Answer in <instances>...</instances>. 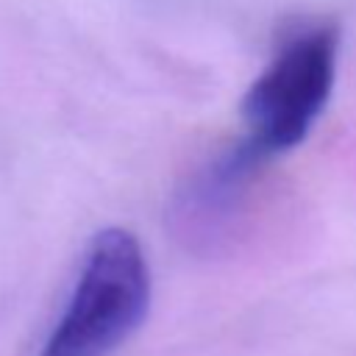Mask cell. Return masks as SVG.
<instances>
[{"mask_svg": "<svg viewBox=\"0 0 356 356\" xmlns=\"http://www.w3.org/2000/svg\"><path fill=\"white\" fill-rule=\"evenodd\" d=\"M337 58L339 31L328 22L284 36L242 97V136L181 189L197 220L214 228L239 225L264 167L298 147L323 117L337 81Z\"/></svg>", "mask_w": 356, "mask_h": 356, "instance_id": "cell-1", "label": "cell"}, {"mask_svg": "<svg viewBox=\"0 0 356 356\" xmlns=\"http://www.w3.org/2000/svg\"><path fill=\"white\" fill-rule=\"evenodd\" d=\"M150 267L139 239L106 228L89 242L75 286L39 356H111L145 320Z\"/></svg>", "mask_w": 356, "mask_h": 356, "instance_id": "cell-2", "label": "cell"}]
</instances>
